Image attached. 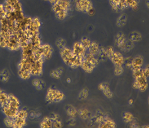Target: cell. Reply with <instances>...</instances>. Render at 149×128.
<instances>
[{"mask_svg":"<svg viewBox=\"0 0 149 128\" xmlns=\"http://www.w3.org/2000/svg\"><path fill=\"white\" fill-rule=\"evenodd\" d=\"M60 55H61L62 61L67 66L73 69L80 67L82 59L76 57L70 48L65 47L60 50Z\"/></svg>","mask_w":149,"mask_h":128,"instance_id":"6da1fadb","label":"cell"},{"mask_svg":"<svg viewBox=\"0 0 149 128\" xmlns=\"http://www.w3.org/2000/svg\"><path fill=\"white\" fill-rule=\"evenodd\" d=\"M99 63L100 62L95 56L90 53H86L81 60L80 67L86 73H92Z\"/></svg>","mask_w":149,"mask_h":128,"instance_id":"7a4b0ae2","label":"cell"},{"mask_svg":"<svg viewBox=\"0 0 149 128\" xmlns=\"http://www.w3.org/2000/svg\"><path fill=\"white\" fill-rule=\"evenodd\" d=\"M65 98L63 92L58 89L49 88L47 92L45 99L48 103L56 104L61 102Z\"/></svg>","mask_w":149,"mask_h":128,"instance_id":"3957f363","label":"cell"},{"mask_svg":"<svg viewBox=\"0 0 149 128\" xmlns=\"http://www.w3.org/2000/svg\"><path fill=\"white\" fill-rule=\"evenodd\" d=\"M74 3L77 11L92 15V12L93 11V7L91 0H76Z\"/></svg>","mask_w":149,"mask_h":128,"instance_id":"277c9868","label":"cell"},{"mask_svg":"<svg viewBox=\"0 0 149 128\" xmlns=\"http://www.w3.org/2000/svg\"><path fill=\"white\" fill-rule=\"evenodd\" d=\"M29 113L27 110L20 109L14 119V128H22L27 125Z\"/></svg>","mask_w":149,"mask_h":128,"instance_id":"5b68a950","label":"cell"},{"mask_svg":"<svg viewBox=\"0 0 149 128\" xmlns=\"http://www.w3.org/2000/svg\"><path fill=\"white\" fill-rule=\"evenodd\" d=\"M71 8V3L68 0H57L56 2L52 3V11L54 13L59 11H69Z\"/></svg>","mask_w":149,"mask_h":128,"instance_id":"8992f818","label":"cell"},{"mask_svg":"<svg viewBox=\"0 0 149 128\" xmlns=\"http://www.w3.org/2000/svg\"><path fill=\"white\" fill-rule=\"evenodd\" d=\"M6 49L12 51H15L21 49V45L19 43L17 33H14L9 36L7 43Z\"/></svg>","mask_w":149,"mask_h":128,"instance_id":"52a82bcc","label":"cell"},{"mask_svg":"<svg viewBox=\"0 0 149 128\" xmlns=\"http://www.w3.org/2000/svg\"><path fill=\"white\" fill-rule=\"evenodd\" d=\"M133 87L134 89H136V90H139L141 92L146 91L148 88L147 78L145 76H143V74L136 77V78H134Z\"/></svg>","mask_w":149,"mask_h":128,"instance_id":"ba28073f","label":"cell"},{"mask_svg":"<svg viewBox=\"0 0 149 128\" xmlns=\"http://www.w3.org/2000/svg\"><path fill=\"white\" fill-rule=\"evenodd\" d=\"M38 51L40 53L42 59L45 60H49L53 55L54 49L51 45L48 43H43L38 49Z\"/></svg>","mask_w":149,"mask_h":128,"instance_id":"9c48e42d","label":"cell"},{"mask_svg":"<svg viewBox=\"0 0 149 128\" xmlns=\"http://www.w3.org/2000/svg\"><path fill=\"white\" fill-rule=\"evenodd\" d=\"M71 50L76 57L80 58L81 59H82L86 54V49L84 47L80 42L74 43Z\"/></svg>","mask_w":149,"mask_h":128,"instance_id":"30bf717a","label":"cell"},{"mask_svg":"<svg viewBox=\"0 0 149 128\" xmlns=\"http://www.w3.org/2000/svg\"><path fill=\"white\" fill-rule=\"evenodd\" d=\"M109 2L112 9L115 12H121L128 8L123 0H109Z\"/></svg>","mask_w":149,"mask_h":128,"instance_id":"8fae6325","label":"cell"},{"mask_svg":"<svg viewBox=\"0 0 149 128\" xmlns=\"http://www.w3.org/2000/svg\"><path fill=\"white\" fill-rule=\"evenodd\" d=\"M1 108L3 114L6 115V117H9L11 118H15L17 115V114L19 110H20V109H17V108L12 107V106H10L8 104H6L3 106H1Z\"/></svg>","mask_w":149,"mask_h":128,"instance_id":"7c38bea8","label":"cell"},{"mask_svg":"<svg viewBox=\"0 0 149 128\" xmlns=\"http://www.w3.org/2000/svg\"><path fill=\"white\" fill-rule=\"evenodd\" d=\"M98 88L102 92L105 97L107 98H111L113 96L112 91L109 88V84L107 83H102L98 85Z\"/></svg>","mask_w":149,"mask_h":128,"instance_id":"4fadbf2b","label":"cell"},{"mask_svg":"<svg viewBox=\"0 0 149 128\" xmlns=\"http://www.w3.org/2000/svg\"><path fill=\"white\" fill-rule=\"evenodd\" d=\"M124 59L125 57H123V54H121L120 52L117 51H114L112 55L109 58V60L114 64H123V62H124Z\"/></svg>","mask_w":149,"mask_h":128,"instance_id":"5bb4252c","label":"cell"},{"mask_svg":"<svg viewBox=\"0 0 149 128\" xmlns=\"http://www.w3.org/2000/svg\"><path fill=\"white\" fill-rule=\"evenodd\" d=\"M144 66V59L142 56H136L133 58V62H132L131 69L132 71H136L143 68Z\"/></svg>","mask_w":149,"mask_h":128,"instance_id":"9a60e30c","label":"cell"},{"mask_svg":"<svg viewBox=\"0 0 149 128\" xmlns=\"http://www.w3.org/2000/svg\"><path fill=\"white\" fill-rule=\"evenodd\" d=\"M97 127L100 128H115L117 127V125L113 120L107 115Z\"/></svg>","mask_w":149,"mask_h":128,"instance_id":"2e32d148","label":"cell"},{"mask_svg":"<svg viewBox=\"0 0 149 128\" xmlns=\"http://www.w3.org/2000/svg\"><path fill=\"white\" fill-rule=\"evenodd\" d=\"M126 40H127L126 36L125 35L124 33H118L116 35H115V47L118 48L119 49H120L122 47V46L123 45Z\"/></svg>","mask_w":149,"mask_h":128,"instance_id":"e0dca14e","label":"cell"},{"mask_svg":"<svg viewBox=\"0 0 149 128\" xmlns=\"http://www.w3.org/2000/svg\"><path fill=\"white\" fill-rule=\"evenodd\" d=\"M6 104L12 106L13 108H17V109H20V102H19V99L13 94H9L8 100Z\"/></svg>","mask_w":149,"mask_h":128,"instance_id":"ac0fdd59","label":"cell"},{"mask_svg":"<svg viewBox=\"0 0 149 128\" xmlns=\"http://www.w3.org/2000/svg\"><path fill=\"white\" fill-rule=\"evenodd\" d=\"M32 84L34 88L37 90L41 91L43 90L46 87V83L42 79L40 78H34L32 81Z\"/></svg>","mask_w":149,"mask_h":128,"instance_id":"d6986e66","label":"cell"},{"mask_svg":"<svg viewBox=\"0 0 149 128\" xmlns=\"http://www.w3.org/2000/svg\"><path fill=\"white\" fill-rule=\"evenodd\" d=\"M50 118L52 122V127L58 128L62 127V120L59 115H58L57 113H53L50 115Z\"/></svg>","mask_w":149,"mask_h":128,"instance_id":"ffe728a7","label":"cell"},{"mask_svg":"<svg viewBox=\"0 0 149 128\" xmlns=\"http://www.w3.org/2000/svg\"><path fill=\"white\" fill-rule=\"evenodd\" d=\"M96 58H97V59L99 62L106 61L108 59L106 52V48L104 47H100L99 51H98L97 55H96Z\"/></svg>","mask_w":149,"mask_h":128,"instance_id":"44dd1931","label":"cell"},{"mask_svg":"<svg viewBox=\"0 0 149 128\" xmlns=\"http://www.w3.org/2000/svg\"><path fill=\"white\" fill-rule=\"evenodd\" d=\"M78 112L79 117L83 120H90L92 116V114L90 111L86 109V108H80L78 110Z\"/></svg>","mask_w":149,"mask_h":128,"instance_id":"7402d4cb","label":"cell"},{"mask_svg":"<svg viewBox=\"0 0 149 128\" xmlns=\"http://www.w3.org/2000/svg\"><path fill=\"white\" fill-rule=\"evenodd\" d=\"M66 114L69 118H76L78 115V110L72 105H68L66 108Z\"/></svg>","mask_w":149,"mask_h":128,"instance_id":"603a6c76","label":"cell"},{"mask_svg":"<svg viewBox=\"0 0 149 128\" xmlns=\"http://www.w3.org/2000/svg\"><path fill=\"white\" fill-rule=\"evenodd\" d=\"M134 47V43L133 41H131V40L127 39L123 45L122 46V47L120 49V50L123 52H128L129 51H131L132 49H133Z\"/></svg>","mask_w":149,"mask_h":128,"instance_id":"cb8c5ba5","label":"cell"},{"mask_svg":"<svg viewBox=\"0 0 149 128\" xmlns=\"http://www.w3.org/2000/svg\"><path fill=\"white\" fill-rule=\"evenodd\" d=\"M63 72H64L63 68H62V67H58V68H56L50 71V76H51L52 78H55V79H60L61 78Z\"/></svg>","mask_w":149,"mask_h":128,"instance_id":"d4e9b609","label":"cell"},{"mask_svg":"<svg viewBox=\"0 0 149 128\" xmlns=\"http://www.w3.org/2000/svg\"><path fill=\"white\" fill-rule=\"evenodd\" d=\"M99 49H100L99 44H98L97 42L92 41V43H91L90 47H89V49H88L89 52L88 53H90V54L96 57L98 51H99Z\"/></svg>","mask_w":149,"mask_h":128,"instance_id":"484cf974","label":"cell"},{"mask_svg":"<svg viewBox=\"0 0 149 128\" xmlns=\"http://www.w3.org/2000/svg\"><path fill=\"white\" fill-rule=\"evenodd\" d=\"M41 128H50L52 127V122L50 117H45L42 120L39 125Z\"/></svg>","mask_w":149,"mask_h":128,"instance_id":"4316f807","label":"cell"},{"mask_svg":"<svg viewBox=\"0 0 149 128\" xmlns=\"http://www.w3.org/2000/svg\"><path fill=\"white\" fill-rule=\"evenodd\" d=\"M10 79L9 72L7 69H3L0 71V81L2 83H8Z\"/></svg>","mask_w":149,"mask_h":128,"instance_id":"83f0119b","label":"cell"},{"mask_svg":"<svg viewBox=\"0 0 149 128\" xmlns=\"http://www.w3.org/2000/svg\"><path fill=\"white\" fill-rule=\"evenodd\" d=\"M17 73L19 78L22 80H28L32 76L29 71H26V70H23V69H18Z\"/></svg>","mask_w":149,"mask_h":128,"instance_id":"f1b7e54d","label":"cell"},{"mask_svg":"<svg viewBox=\"0 0 149 128\" xmlns=\"http://www.w3.org/2000/svg\"><path fill=\"white\" fill-rule=\"evenodd\" d=\"M142 38V35L139 32H137V31H133L130 33L129 35V40H131V41H133V43L135 42H139L140 41Z\"/></svg>","mask_w":149,"mask_h":128,"instance_id":"f546056e","label":"cell"},{"mask_svg":"<svg viewBox=\"0 0 149 128\" xmlns=\"http://www.w3.org/2000/svg\"><path fill=\"white\" fill-rule=\"evenodd\" d=\"M9 94L0 89V106H3L6 104L8 100Z\"/></svg>","mask_w":149,"mask_h":128,"instance_id":"4dcf8cb0","label":"cell"},{"mask_svg":"<svg viewBox=\"0 0 149 128\" xmlns=\"http://www.w3.org/2000/svg\"><path fill=\"white\" fill-rule=\"evenodd\" d=\"M123 120L125 123H131L134 121V115L131 112H125L123 113Z\"/></svg>","mask_w":149,"mask_h":128,"instance_id":"1f68e13d","label":"cell"},{"mask_svg":"<svg viewBox=\"0 0 149 128\" xmlns=\"http://www.w3.org/2000/svg\"><path fill=\"white\" fill-rule=\"evenodd\" d=\"M127 23V16L125 14H123V15H120L118 18L117 19V25L119 27H122L125 25Z\"/></svg>","mask_w":149,"mask_h":128,"instance_id":"d6a6232c","label":"cell"},{"mask_svg":"<svg viewBox=\"0 0 149 128\" xmlns=\"http://www.w3.org/2000/svg\"><path fill=\"white\" fill-rule=\"evenodd\" d=\"M124 72V67L123 64L114 65V74L115 76H121Z\"/></svg>","mask_w":149,"mask_h":128,"instance_id":"836d02e7","label":"cell"},{"mask_svg":"<svg viewBox=\"0 0 149 128\" xmlns=\"http://www.w3.org/2000/svg\"><path fill=\"white\" fill-rule=\"evenodd\" d=\"M123 1L128 6V8H131L133 9H136L138 8L139 3V0H123Z\"/></svg>","mask_w":149,"mask_h":128,"instance_id":"e575fe53","label":"cell"},{"mask_svg":"<svg viewBox=\"0 0 149 128\" xmlns=\"http://www.w3.org/2000/svg\"><path fill=\"white\" fill-rule=\"evenodd\" d=\"M89 95V90L88 88H84L82 90H80L78 94V99L80 100H84L88 97Z\"/></svg>","mask_w":149,"mask_h":128,"instance_id":"d590c367","label":"cell"},{"mask_svg":"<svg viewBox=\"0 0 149 128\" xmlns=\"http://www.w3.org/2000/svg\"><path fill=\"white\" fill-rule=\"evenodd\" d=\"M68 13L69 11H59L57 12V13H55L54 15L55 17H56V18L57 19H58V20H64V19H65L67 17V16L68 15Z\"/></svg>","mask_w":149,"mask_h":128,"instance_id":"8d00e7d4","label":"cell"},{"mask_svg":"<svg viewBox=\"0 0 149 128\" xmlns=\"http://www.w3.org/2000/svg\"><path fill=\"white\" fill-rule=\"evenodd\" d=\"M56 46L58 49L61 50L65 47H66V41L63 38H58L56 41Z\"/></svg>","mask_w":149,"mask_h":128,"instance_id":"74e56055","label":"cell"},{"mask_svg":"<svg viewBox=\"0 0 149 128\" xmlns=\"http://www.w3.org/2000/svg\"><path fill=\"white\" fill-rule=\"evenodd\" d=\"M92 41H91L90 38H88V37H84L81 39V41L80 43H81V45L84 46V47L85 48L86 50H88L89 49V47H90V46L91 45V43H92Z\"/></svg>","mask_w":149,"mask_h":128,"instance_id":"f35d334b","label":"cell"},{"mask_svg":"<svg viewBox=\"0 0 149 128\" xmlns=\"http://www.w3.org/2000/svg\"><path fill=\"white\" fill-rule=\"evenodd\" d=\"M4 124L8 127H13L14 128V119L11 118L6 117L4 119Z\"/></svg>","mask_w":149,"mask_h":128,"instance_id":"ab89813d","label":"cell"},{"mask_svg":"<svg viewBox=\"0 0 149 128\" xmlns=\"http://www.w3.org/2000/svg\"><path fill=\"white\" fill-rule=\"evenodd\" d=\"M133 60V57H129L125 58L124 62H123V65L125 66L126 68L131 69Z\"/></svg>","mask_w":149,"mask_h":128,"instance_id":"60d3db41","label":"cell"},{"mask_svg":"<svg viewBox=\"0 0 149 128\" xmlns=\"http://www.w3.org/2000/svg\"><path fill=\"white\" fill-rule=\"evenodd\" d=\"M6 11L4 9L3 5L0 4V23L5 17H6Z\"/></svg>","mask_w":149,"mask_h":128,"instance_id":"b9f144b4","label":"cell"},{"mask_svg":"<svg viewBox=\"0 0 149 128\" xmlns=\"http://www.w3.org/2000/svg\"><path fill=\"white\" fill-rule=\"evenodd\" d=\"M148 74H149V68H148V66L147 65V66H146L145 67L143 68V75L145 76L148 78Z\"/></svg>","mask_w":149,"mask_h":128,"instance_id":"7bdbcfd3","label":"cell"},{"mask_svg":"<svg viewBox=\"0 0 149 128\" xmlns=\"http://www.w3.org/2000/svg\"><path fill=\"white\" fill-rule=\"evenodd\" d=\"M129 104H130V105H131V104H133V100H129Z\"/></svg>","mask_w":149,"mask_h":128,"instance_id":"ee69618b","label":"cell"}]
</instances>
